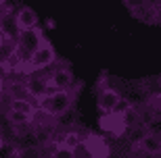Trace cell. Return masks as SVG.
Wrapping results in <instances>:
<instances>
[{
    "instance_id": "cell-1",
    "label": "cell",
    "mask_w": 161,
    "mask_h": 158,
    "mask_svg": "<svg viewBox=\"0 0 161 158\" xmlns=\"http://www.w3.org/2000/svg\"><path fill=\"white\" fill-rule=\"evenodd\" d=\"M80 88H82V83H78L69 89H54L38 102V108L50 119H61L63 115L73 110V104L80 96Z\"/></svg>"
},
{
    "instance_id": "cell-2",
    "label": "cell",
    "mask_w": 161,
    "mask_h": 158,
    "mask_svg": "<svg viewBox=\"0 0 161 158\" xmlns=\"http://www.w3.org/2000/svg\"><path fill=\"white\" fill-rule=\"evenodd\" d=\"M54 63H57V52H54L53 44H50L48 40H44L40 44V48L34 50V52L23 60V71L30 75V73H34V71L48 69V67L54 64Z\"/></svg>"
},
{
    "instance_id": "cell-3",
    "label": "cell",
    "mask_w": 161,
    "mask_h": 158,
    "mask_svg": "<svg viewBox=\"0 0 161 158\" xmlns=\"http://www.w3.org/2000/svg\"><path fill=\"white\" fill-rule=\"evenodd\" d=\"M121 104V94L111 85H105V77L101 79V85L96 89V106L103 115H111V112H117Z\"/></svg>"
},
{
    "instance_id": "cell-4",
    "label": "cell",
    "mask_w": 161,
    "mask_h": 158,
    "mask_svg": "<svg viewBox=\"0 0 161 158\" xmlns=\"http://www.w3.org/2000/svg\"><path fill=\"white\" fill-rule=\"evenodd\" d=\"M46 40L44 35H42V31L38 29H30V31H21V33L17 35V50H21V52L25 54V56H30L34 50H38L40 48V44Z\"/></svg>"
},
{
    "instance_id": "cell-5",
    "label": "cell",
    "mask_w": 161,
    "mask_h": 158,
    "mask_svg": "<svg viewBox=\"0 0 161 158\" xmlns=\"http://www.w3.org/2000/svg\"><path fill=\"white\" fill-rule=\"evenodd\" d=\"M23 89L27 92V96H31L36 102H40L46 94H50L46 77H40V75H36V73H30V75H27V79H25V83H23Z\"/></svg>"
},
{
    "instance_id": "cell-6",
    "label": "cell",
    "mask_w": 161,
    "mask_h": 158,
    "mask_svg": "<svg viewBox=\"0 0 161 158\" xmlns=\"http://www.w3.org/2000/svg\"><path fill=\"white\" fill-rule=\"evenodd\" d=\"M46 81H48L50 92H54V89H69L75 85V79H73V73L69 71V67H59L54 73H50L46 77Z\"/></svg>"
},
{
    "instance_id": "cell-7",
    "label": "cell",
    "mask_w": 161,
    "mask_h": 158,
    "mask_svg": "<svg viewBox=\"0 0 161 158\" xmlns=\"http://www.w3.org/2000/svg\"><path fill=\"white\" fill-rule=\"evenodd\" d=\"M15 27L21 31H30V29H36L38 27V13L30 6H23L19 8L17 15H15Z\"/></svg>"
},
{
    "instance_id": "cell-8",
    "label": "cell",
    "mask_w": 161,
    "mask_h": 158,
    "mask_svg": "<svg viewBox=\"0 0 161 158\" xmlns=\"http://www.w3.org/2000/svg\"><path fill=\"white\" fill-rule=\"evenodd\" d=\"M8 110L21 112V115H25V117H31V119H34L36 106L27 100V96H15V98H11V102H8Z\"/></svg>"
},
{
    "instance_id": "cell-9",
    "label": "cell",
    "mask_w": 161,
    "mask_h": 158,
    "mask_svg": "<svg viewBox=\"0 0 161 158\" xmlns=\"http://www.w3.org/2000/svg\"><path fill=\"white\" fill-rule=\"evenodd\" d=\"M138 150L140 152H149V154H161V137L159 135L147 133L144 140L138 144Z\"/></svg>"
},
{
    "instance_id": "cell-10",
    "label": "cell",
    "mask_w": 161,
    "mask_h": 158,
    "mask_svg": "<svg viewBox=\"0 0 161 158\" xmlns=\"http://www.w3.org/2000/svg\"><path fill=\"white\" fill-rule=\"evenodd\" d=\"M125 137H128V141H130L132 146H136L138 148V144L144 140V135H147V127L144 125H134V127H130V129H125Z\"/></svg>"
},
{
    "instance_id": "cell-11",
    "label": "cell",
    "mask_w": 161,
    "mask_h": 158,
    "mask_svg": "<svg viewBox=\"0 0 161 158\" xmlns=\"http://www.w3.org/2000/svg\"><path fill=\"white\" fill-rule=\"evenodd\" d=\"M17 158H50V154L46 152V146H38V148H25V150H17L15 154Z\"/></svg>"
},
{
    "instance_id": "cell-12",
    "label": "cell",
    "mask_w": 161,
    "mask_h": 158,
    "mask_svg": "<svg viewBox=\"0 0 161 158\" xmlns=\"http://www.w3.org/2000/svg\"><path fill=\"white\" fill-rule=\"evenodd\" d=\"M50 158H75V150H71V148H67V146H63V144H59V146L53 150Z\"/></svg>"
},
{
    "instance_id": "cell-13",
    "label": "cell",
    "mask_w": 161,
    "mask_h": 158,
    "mask_svg": "<svg viewBox=\"0 0 161 158\" xmlns=\"http://www.w3.org/2000/svg\"><path fill=\"white\" fill-rule=\"evenodd\" d=\"M80 141H82V137H80L75 131H71V133H65L63 135V140H61V144L67 148H71V150H75V148L80 146Z\"/></svg>"
},
{
    "instance_id": "cell-14",
    "label": "cell",
    "mask_w": 161,
    "mask_h": 158,
    "mask_svg": "<svg viewBox=\"0 0 161 158\" xmlns=\"http://www.w3.org/2000/svg\"><path fill=\"white\" fill-rule=\"evenodd\" d=\"M144 127H147V133L159 135V137H161V115H155V117L151 119V121L144 125Z\"/></svg>"
},
{
    "instance_id": "cell-15",
    "label": "cell",
    "mask_w": 161,
    "mask_h": 158,
    "mask_svg": "<svg viewBox=\"0 0 161 158\" xmlns=\"http://www.w3.org/2000/svg\"><path fill=\"white\" fill-rule=\"evenodd\" d=\"M138 158H157V154H149V152H140Z\"/></svg>"
},
{
    "instance_id": "cell-16",
    "label": "cell",
    "mask_w": 161,
    "mask_h": 158,
    "mask_svg": "<svg viewBox=\"0 0 161 158\" xmlns=\"http://www.w3.org/2000/svg\"><path fill=\"white\" fill-rule=\"evenodd\" d=\"M157 81H159V83H161V75H159V79H157Z\"/></svg>"
},
{
    "instance_id": "cell-17",
    "label": "cell",
    "mask_w": 161,
    "mask_h": 158,
    "mask_svg": "<svg viewBox=\"0 0 161 158\" xmlns=\"http://www.w3.org/2000/svg\"><path fill=\"white\" fill-rule=\"evenodd\" d=\"M0 92H2V83H0Z\"/></svg>"
},
{
    "instance_id": "cell-18",
    "label": "cell",
    "mask_w": 161,
    "mask_h": 158,
    "mask_svg": "<svg viewBox=\"0 0 161 158\" xmlns=\"http://www.w3.org/2000/svg\"><path fill=\"white\" fill-rule=\"evenodd\" d=\"M0 148H2V140H0Z\"/></svg>"
},
{
    "instance_id": "cell-19",
    "label": "cell",
    "mask_w": 161,
    "mask_h": 158,
    "mask_svg": "<svg viewBox=\"0 0 161 158\" xmlns=\"http://www.w3.org/2000/svg\"><path fill=\"white\" fill-rule=\"evenodd\" d=\"M157 158H161V154H157Z\"/></svg>"
}]
</instances>
